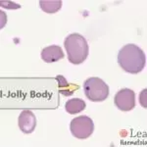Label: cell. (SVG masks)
Returning <instances> with one entry per match:
<instances>
[{
  "mask_svg": "<svg viewBox=\"0 0 147 147\" xmlns=\"http://www.w3.org/2000/svg\"><path fill=\"white\" fill-rule=\"evenodd\" d=\"M118 63L125 72L138 74L146 65V56L143 50L136 44H127L119 51Z\"/></svg>",
  "mask_w": 147,
  "mask_h": 147,
  "instance_id": "obj_1",
  "label": "cell"
},
{
  "mask_svg": "<svg viewBox=\"0 0 147 147\" xmlns=\"http://www.w3.org/2000/svg\"><path fill=\"white\" fill-rule=\"evenodd\" d=\"M68 59L74 65H80L84 62L88 56V43L80 34H71L64 41Z\"/></svg>",
  "mask_w": 147,
  "mask_h": 147,
  "instance_id": "obj_2",
  "label": "cell"
},
{
  "mask_svg": "<svg viewBox=\"0 0 147 147\" xmlns=\"http://www.w3.org/2000/svg\"><path fill=\"white\" fill-rule=\"evenodd\" d=\"M84 94L90 101L101 102L107 99L109 86L99 78H89L84 84Z\"/></svg>",
  "mask_w": 147,
  "mask_h": 147,
  "instance_id": "obj_3",
  "label": "cell"
},
{
  "mask_svg": "<svg viewBox=\"0 0 147 147\" xmlns=\"http://www.w3.org/2000/svg\"><path fill=\"white\" fill-rule=\"evenodd\" d=\"M72 134L79 139L88 138L94 130L93 121L87 116H80L72 120L70 124Z\"/></svg>",
  "mask_w": 147,
  "mask_h": 147,
  "instance_id": "obj_4",
  "label": "cell"
},
{
  "mask_svg": "<svg viewBox=\"0 0 147 147\" xmlns=\"http://www.w3.org/2000/svg\"><path fill=\"white\" fill-rule=\"evenodd\" d=\"M114 104L123 112H129L136 107V93L129 88H123L116 93Z\"/></svg>",
  "mask_w": 147,
  "mask_h": 147,
  "instance_id": "obj_5",
  "label": "cell"
},
{
  "mask_svg": "<svg viewBox=\"0 0 147 147\" xmlns=\"http://www.w3.org/2000/svg\"><path fill=\"white\" fill-rule=\"evenodd\" d=\"M18 125L24 134H32L36 127V118L34 114L30 110H24L20 114Z\"/></svg>",
  "mask_w": 147,
  "mask_h": 147,
  "instance_id": "obj_6",
  "label": "cell"
},
{
  "mask_svg": "<svg viewBox=\"0 0 147 147\" xmlns=\"http://www.w3.org/2000/svg\"><path fill=\"white\" fill-rule=\"evenodd\" d=\"M41 58L46 63H54L64 58V52L60 46L50 45L41 51Z\"/></svg>",
  "mask_w": 147,
  "mask_h": 147,
  "instance_id": "obj_7",
  "label": "cell"
},
{
  "mask_svg": "<svg viewBox=\"0 0 147 147\" xmlns=\"http://www.w3.org/2000/svg\"><path fill=\"white\" fill-rule=\"evenodd\" d=\"M85 102L80 98H73L70 99L66 102L65 105V110L66 112L71 114V115H74V114H78L80 113L85 109Z\"/></svg>",
  "mask_w": 147,
  "mask_h": 147,
  "instance_id": "obj_8",
  "label": "cell"
},
{
  "mask_svg": "<svg viewBox=\"0 0 147 147\" xmlns=\"http://www.w3.org/2000/svg\"><path fill=\"white\" fill-rule=\"evenodd\" d=\"M39 6L45 13L53 14L61 9L62 1L61 0H40Z\"/></svg>",
  "mask_w": 147,
  "mask_h": 147,
  "instance_id": "obj_9",
  "label": "cell"
}]
</instances>
